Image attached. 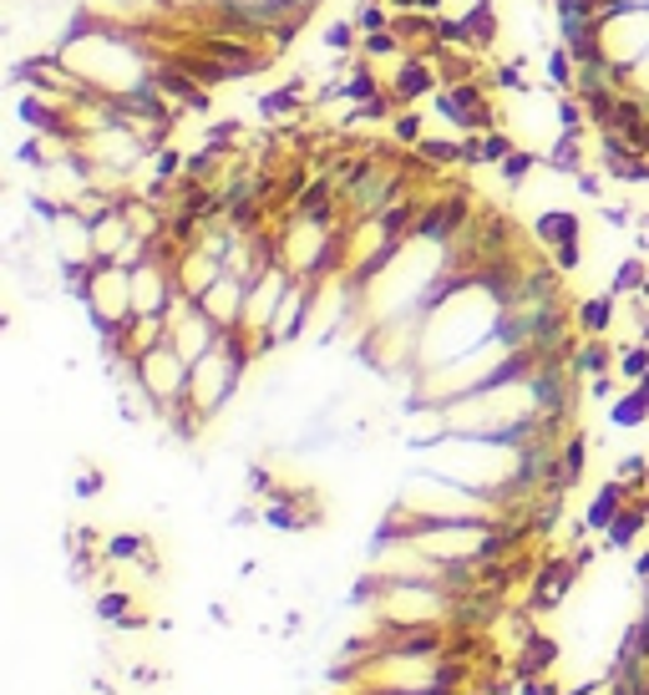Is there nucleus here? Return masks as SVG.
Listing matches in <instances>:
<instances>
[{"mask_svg": "<svg viewBox=\"0 0 649 695\" xmlns=\"http://www.w3.org/2000/svg\"><path fill=\"white\" fill-rule=\"evenodd\" d=\"M492 173H498L507 188H523L532 173H543V153H538V148H523V143H517V148L507 153V158H502Z\"/></svg>", "mask_w": 649, "mask_h": 695, "instance_id": "nucleus-13", "label": "nucleus"}, {"mask_svg": "<svg viewBox=\"0 0 649 695\" xmlns=\"http://www.w3.org/2000/svg\"><path fill=\"white\" fill-rule=\"evenodd\" d=\"M244 300H249V284L238 280V275H223V280H213L198 295V305H204V315L219 330H238L244 326Z\"/></svg>", "mask_w": 649, "mask_h": 695, "instance_id": "nucleus-6", "label": "nucleus"}, {"mask_svg": "<svg viewBox=\"0 0 649 695\" xmlns=\"http://www.w3.org/2000/svg\"><path fill=\"white\" fill-rule=\"evenodd\" d=\"M609 427L620 431H635V427H649V397L639 391V386H629L624 397L609 401Z\"/></svg>", "mask_w": 649, "mask_h": 695, "instance_id": "nucleus-12", "label": "nucleus"}, {"mask_svg": "<svg viewBox=\"0 0 649 695\" xmlns=\"http://www.w3.org/2000/svg\"><path fill=\"white\" fill-rule=\"evenodd\" d=\"M102 488H107V477H102V467H82L76 473V498H102Z\"/></svg>", "mask_w": 649, "mask_h": 695, "instance_id": "nucleus-19", "label": "nucleus"}, {"mask_svg": "<svg viewBox=\"0 0 649 695\" xmlns=\"http://www.w3.org/2000/svg\"><path fill=\"white\" fill-rule=\"evenodd\" d=\"M614 376L624 386H639L649 376V341H629L620 345V361H614Z\"/></svg>", "mask_w": 649, "mask_h": 695, "instance_id": "nucleus-15", "label": "nucleus"}, {"mask_svg": "<svg viewBox=\"0 0 649 695\" xmlns=\"http://www.w3.org/2000/svg\"><path fill=\"white\" fill-rule=\"evenodd\" d=\"M528 234H532V244H538L543 254H553L559 244H574V239H584V219H578L568 204H553V208H538V214H532Z\"/></svg>", "mask_w": 649, "mask_h": 695, "instance_id": "nucleus-7", "label": "nucleus"}, {"mask_svg": "<svg viewBox=\"0 0 649 695\" xmlns=\"http://www.w3.org/2000/svg\"><path fill=\"white\" fill-rule=\"evenodd\" d=\"M649 284V265H645V254H624L620 259V269L609 275V295H620V300H629V295H639Z\"/></svg>", "mask_w": 649, "mask_h": 695, "instance_id": "nucleus-14", "label": "nucleus"}, {"mask_svg": "<svg viewBox=\"0 0 649 695\" xmlns=\"http://www.w3.org/2000/svg\"><path fill=\"white\" fill-rule=\"evenodd\" d=\"M548 265L559 269L563 280H574L578 269H584V239H574V244H559V249L548 254Z\"/></svg>", "mask_w": 649, "mask_h": 695, "instance_id": "nucleus-18", "label": "nucleus"}, {"mask_svg": "<svg viewBox=\"0 0 649 695\" xmlns=\"http://www.w3.org/2000/svg\"><path fill=\"white\" fill-rule=\"evenodd\" d=\"M513 148H517V137L507 133V127H492V133H473V137H467V168H498Z\"/></svg>", "mask_w": 649, "mask_h": 695, "instance_id": "nucleus-11", "label": "nucleus"}, {"mask_svg": "<svg viewBox=\"0 0 649 695\" xmlns=\"http://www.w3.org/2000/svg\"><path fill=\"white\" fill-rule=\"evenodd\" d=\"M76 305L87 310L91 330H127V320L137 315L133 310V269L112 265V259H97Z\"/></svg>", "mask_w": 649, "mask_h": 695, "instance_id": "nucleus-1", "label": "nucleus"}, {"mask_svg": "<svg viewBox=\"0 0 649 695\" xmlns=\"http://www.w3.org/2000/svg\"><path fill=\"white\" fill-rule=\"evenodd\" d=\"M381 72H385V87H391V97H396L401 107H421L442 92V72H437L431 57H401V61H391V66H381Z\"/></svg>", "mask_w": 649, "mask_h": 695, "instance_id": "nucleus-5", "label": "nucleus"}, {"mask_svg": "<svg viewBox=\"0 0 649 695\" xmlns=\"http://www.w3.org/2000/svg\"><path fill=\"white\" fill-rule=\"evenodd\" d=\"M620 315H624V300L599 290V295H584L574 305V326H578V336H614Z\"/></svg>", "mask_w": 649, "mask_h": 695, "instance_id": "nucleus-8", "label": "nucleus"}, {"mask_svg": "<svg viewBox=\"0 0 649 695\" xmlns=\"http://www.w3.org/2000/svg\"><path fill=\"white\" fill-rule=\"evenodd\" d=\"M168 341H173L177 351L188 355V361H204V355L223 341V330L213 326V320H208L198 300L177 295V300H173V310H168Z\"/></svg>", "mask_w": 649, "mask_h": 695, "instance_id": "nucleus-4", "label": "nucleus"}, {"mask_svg": "<svg viewBox=\"0 0 649 695\" xmlns=\"http://www.w3.org/2000/svg\"><path fill=\"white\" fill-rule=\"evenodd\" d=\"M462 26H467V36H473L477 51H498L502 46V31H507V15H502L498 0H473L467 11H462Z\"/></svg>", "mask_w": 649, "mask_h": 695, "instance_id": "nucleus-10", "label": "nucleus"}, {"mask_svg": "<svg viewBox=\"0 0 649 695\" xmlns=\"http://www.w3.org/2000/svg\"><path fill=\"white\" fill-rule=\"evenodd\" d=\"M614 5H649V0H614Z\"/></svg>", "mask_w": 649, "mask_h": 695, "instance_id": "nucleus-21", "label": "nucleus"}, {"mask_svg": "<svg viewBox=\"0 0 649 695\" xmlns=\"http://www.w3.org/2000/svg\"><path fill=\"white\" fill-rule=\"evenodd\" d=\"M427 112H416V107H401L396 118H391V143L396 148H416L421 137H427Z\"/></svg>", "mask_w": 649, "mask_h": 695, "instance_id": "nucleus-16", "label": "nucleus"}, {"mask_svg": "<svg viewBox=\"0 0 649 695\" xmlns=\"http://www.w3.org/2000/svg\"><path fill=\"white\" fill-rule=\"evenodd\" d=\"M183 158H188L183 148H173V143H162V148H152L148 173H152V178H183Z\"/></svg>", "mask_w": 649, "mask_h": 695, "instance_id": "nucleus-17", "label": "nucleus"}, {"mask_svg": "<svg viewBox=\"0 0 649 695\" xmlns=\"http://www.w3.org/2000/svg\"><path fill=\"white\" fill-rule=\"evenodd\" d=\"M599 51L629 82V72L649 57V5H614L609 15H599Z\"/></svg>", "mask_w": 649, "mask_h": 695, "instance_id": "nucleus-2", "label": "nucleus"}, {"mask_svg": "<svg viewBox=\"0 0 649 695\" xmlns=\"http://www.w3.org/2000/svg\"><path fill=\"white\" fill-rule=\"evenodd\" d=\"M446 0H416V11H427V15H442Z\"/></svg>", "mask_w": 649, "mask_h": 695, "instance_id": "nucleus-20", "label": "nucleus"}, {"mask_svg": "<svg viewBox=\"0 0 649 695\" xmlns=\"http://www.w3.org/2000/svg\"><path fill=\"white\" fill-rule=\"evenodd\" d=\"M629 498H635V488H629V483H620V477H609L604 488L589 498V508H584V528L604 538V533L614 528V519L629 508Z\"/></svg>", "mask_w": 649, "mask_h": 695, "instance_id": "nucleus-9", "label": "nucleus"}, {"mask_svg": "<svg viewBox=\"0 0 649 695\" xmlns=\"http://www.w3.org/2000/svg\"><path fill=\"white\" fill-rule=\"evenodd\" d=\"M578 578H584V563L578 553H548L528 578V614H548V609H563L568 605V594L578 589Z\"/></svg>", "mask_w": 649, "mask_h": 695, "instance_id": "nucleus-3", "label": "nucleus"}]
</instances>
